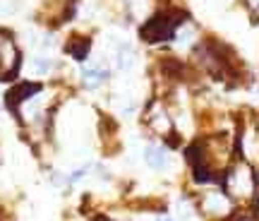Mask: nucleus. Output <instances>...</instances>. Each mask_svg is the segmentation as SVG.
Here are the masks:
<instances>
[{
    "mask_svg": "<svg viewBox=\"0 0 259 221\" xmlns=\"http://www.w3.org/2000/svg\"><path fill=\"white\" fill-rule=\"evenodd\" d=\"M176 17L178 15H173V12H158V15H154V17L142 27V39L149 41V44H158V41L173 39L176 27L183 22V19H176Z\"/></svg>",
    "mask_w": 259,
    "mask_h": 221,
    "instance_id": "1",
    "label": "nucleus"
},
{
    "mask_svg": "<svg viewBox=\"0 0 259 221\" xmlns=\"http://www.w3.org/2000/svg\"><path fill=\"white\" fill-rule=\"evenodd\" d=\"M17 70V48H15V41L0 31V80H5Z\"/></svg>",
    "mask_w": 259,
    "mask_h": 221,
    "instance_id": "2",
    "label": "nucleus"
},
{
    "mask_svg": "<svg viewBox=\"0 0 259 221\" xmlns=\"http://www.w3.org/2000/svg\"><path fill=\"white\" fill-rule=\"evenodd\" d=\"M82 77H84V84L94 89V87H99L108 80V67L103 63H89L87 67L82 70Z\"/></svg>",
    "mask_w": 259,
    "mask_h": 221,
    "instance_id": "3",
    "label": "nucleus"
},
{
    "mask_svg": "<svg viewBox=\"0 0 259 221\" xmlns=\"http://www.w3.org/2000/svg\"><path fill=\"white\" fill-rule=\"evenodd\" d=\"M38 92H41V87H38V84H31V82L17 84V87L8 94L10 108H19V103L27 101V99H31V94H38Z\"/></svg>",
    "mask_w": 259,
    "mask_h": 221,
    "instance_id": "4",
    "label": "nucleus"
},
{
    "mask_svg": "<svg viewBox=\"0 0 259 221\" xmlns=\"http://www.w3.org/2000/svg\"><path fill=\"white\" fill-rule=\"evenodd\" d=\"M135 63H137L135 51L130 48L127 41H120V44H118V70H120V72H127V70L135 67Z\"/></svg>",
    "mask_w": 259,
    "mask_h": 221,
    "instance_id": "5",
    "label": "nucleus"
},
{
    "mask_svg": "<svg viewBox=\"0 0 259 221\" xmlns=\"http://www.w3.org/2000/svg\"><path fill=\"white\" fill-rule=\"evenodd\" d=\"M144 161H147L151 168H156V171H158V168H163V166L168 164L166 149L156 147V144H154V147H147V149H144Z\"/></svg>",
    "mask_w": 259,
    "mask_h": 221,
    "instance_id": "6",
    "label": "nucleus"
},
{
    "mask_svg": "<svg viewBox=\"0 0 259 221\" xmlns=\"http://www.w3.org/2000/svg\"><path fill=\"white\" fill-rule=\"evenodd\" d=\"M89 48H92V41H89V39H72V41L67 44V51L72 53L74 60H84V58L89 55Z\"/></svg>",
    "mask_w": 259,
    "mask_h": 221,
    "instance_id": "7",
    "label": "nucleus"
},
{
    "mask_svg": "<svg viewBox=\"0 0 259 221\" xmlns=\"http://www.w3.org/2000/svg\"><path fill=\"white\" fill-rule=\"evenodd\" d=\"M53 70V60L51 58H44V55H38L31 60V72L34 75H48Z\"/></svg>",
    "mask_w": 259,
    "mask_h": 221,
    "instance_id": "8",
    "label": "nucleus"
},
{
    "mask_svg": "<svg viewBox=\"0 0 259 221\" xmlns=\"http://www.w3.org/2000/svg\"><path fill=\"white\" fill-rule=\"evenodd\" d=\"M17 12V0H0V17H10Z\"/></svg>",
    "mask_w": 259,
    "mask_h": 221,
    "instance_id": "9",
    "label": "nucleus"
},
{
    "mask_svg": "<svg viewBox=\"0 0 259 221\" xmlns=\"http://www.w3.org/2000/svg\"><path fill=\"white\" fill-rule=\"evenodd\" d=\"M161 221H170V219H161Z\"/></svg>",
    "mask_w": 259,
    "mask_h": 221,
    "instance_id": "10",
    "label": "nucleus"
}]
</instances>
